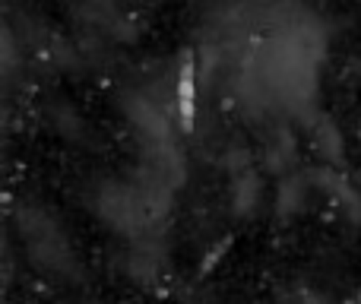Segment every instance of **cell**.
<instances>
[{"label":"cell","mask_w":361,"mask_h":304,"mask_svg":"<svg viewBox=\"0 0 361 304\" xmlns=\"http://www.w3.org/2000/svg\"><path fill=\"white\" fill-rule=\"evenodd\" d=\"M178 118L187 133L193 130V118H197V76H193V57L187 54L178 73Z\"/></svg>","instance_id":"1"}]
</instances>
